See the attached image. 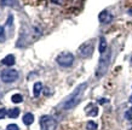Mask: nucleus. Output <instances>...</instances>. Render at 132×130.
Returning a JSON list of instances; mask_svg holds the SVG:
<instances>
[{
	"mask_svg": "<svg viewBox=\"0 0 132 130\" xmlns=\"http://www.w3.org/2000/svg\"><path fill=\"white\" fill-rule=\"evenodd\" d=\"M93 48H95V40H90V41H86L81 45L78 52H79V54L80 57L82 58H87L90 55H92L93 53Z\"/></svg>",
	"mask_w": 132,
	"mask_h": 130,
	"instance_id": "nucleus-3",
	"label": "nucleus"
},
{
	"mask_svg": "<svg viewBox=\"0 0 132 130\" xmlns=\"http://www.w3.org/2000/svg\"><path fill=\"white\" fill-rule=\"evenodd\" d=\"M15 62H16V59H15V55L9 54L7 57H5L4 59L1 60V64H4V65H7V66H10V65H13V64H15Z\"/></svg>",
	"mask_w": 132,
	"mask_h": 130,
	"instance_id": "nucleus-8",
	"label": "nucleus"
},
{
	"mask_svg": "<svg viewBox=\"0 0 132 130\" xmlns=\"http://www.w3.org/2000/svg\"><path fill=\"white\" fill-rule=\"evenodd\" d=\"M17 4H18L17 0H1L3 6H16Z\"/></svg>",
	"mask_w": 132,
	"mask_h": 130,
	"instance_id": "nucleus-14",
	"label": "nucleus"
},
{
	"mask_svg": "<svg viewBox=\"0 0 132 130\" xmlns=\"http://www.w3.org/2000/svg\"><path fill=\"white\" fill-rule=\"evenodd\" d=\"M6 130H20V128L16 125V124H9L6 126Z\"/></svg>",
	"mask_w": 132,
	"mask_h": 130,
	"instance_id": "nucleus-18",
	"label": "nucleus"
},
{
	"mask_svg": "<svg viewBox=\"0 0 132 130\" xmlns=\"http://www.w3.org/2000/svg\"><path fill=\"white\" fill-rule=\"evenodd\" d=\"M22 100H23V98H22L21 94H13L11 96V101L13 104H20V103H22Z\"/></svg>",
	"mask_w": 132,
	"mask_h": 130,
	"instance_id": "nucleus-15",
	"label": "nucleus"
},
{
	"mask_svg": "<svg viewBox=\"0 0 132 130\" xmlns=\"http://www.w3.org/2000/svg\"><path fill=\"white\" fill-rule=\"evenodd\" d=\"M131 63H132V57H131Z\"/></svg>",
	"mask_w": 132,
	"mask_h": 130,
	"instance_id": "nucleus-22",
	"label": "nucleus"
},
{
	"mask_svg": "<svg viewBox=\"0 0 132 130\" xmlns=\"http://www.w3.org/2000/svg\"><path fill=\"white\" fill-rule=\"evenodd\" d=\"M34 122V116L32 113H26L23 116V123L26 125H30Z\"/></svg>",
	"mask_w": 132,
	"mask_h": 130,
	"instance_id": "nucleus-12",
	"label": "nucleus"
},
{
	"mask_svg": "<svg viewBox=\"0 0 132 130\" xmlns=\"http://www.w3.org/2000/svg\"><path fill=\"white\" fill-rule=\"evenodd\" d=\"M56 62L60 64L61 66L63 67H68L70 66L74 62V55L69 52H64V53H61L58 57L56 58Z\"/></svg>",
	"mask_w": 132,
	"mask_h": 130,
	"instance_id": "nucleus-5",
	"label": "nucleus"
},
{
	"mask_svg": "<svg viewBox=\"0 0 132 130\" xmlns=\"http://www.w3.org/2000/svg\"><path fill=\"white\" fill-rule=\"evenodd\" d=\"M5 41V30H4V27L0 25V42H4Z\"/></svg>",
	"mask_w": 132,
	"mask_h": 130,
	"instance_id": "nucleus-17",
	"label": "nucleus"
},
{
	"mask_svg": "<svg viewBox=\"0 0 132 130\" xmlns=\"http://www.w3.org/2000/svg\"><path fill=\"white\" fill-rule=\"evenodd\" d=\"M110 55H112V52L110 51H108L107 53H103V54L101 55L100 62H98V67H97V71H96L97 78H101L108 71L109 64H110Z\"/></svg>",
	"mask_w": 132,
	"mask_h": 130,
	"instance_id": "nucleus-2",
	"label": "nucleus"
},
{
	"mask_svg": "<svg viewBox=\"0 0 132 130\" xmlns=\"http://www.w3.org/2000/svg\"><path fill=\"white\" fill-rule=\"evenodd\" d=\"M130 103L132 104V94H131V96H130Z\"/></svg>",
	"mask_w": 132,
	"mask_h": 130,
	"instance_id": "nucleus-21",
	"label": "nucleus"
},
{
	"mask_svg": "<svg viewBox=\"0 0 132 130\" xmlns=\"http://www.w3.org/2000/svg\"><path fill=\"white\" fill-rule=\"evenodd\" d=\"M7 114H9V117H10V118H17V117H18V114H20V108L15 107V108H12V110L9 111Z\"/></svg>",
	"mask_w": 132,
	"mask_h": 130,
	"instance_id": "nucleus-13",
	"label": "nucleus"
},
{
	"mask_svg": "<svg viewBox=\"0 0 132 130\" xmlns=\"http://www.w3.org/2000/svg\"><path fill=\"white\" fill-rule=\"evenodd\" d=\"M1 81L5 83H11V82H15L17 78H18V72L13 69H6V70L1 71Z\"/></svg>",
	"mask_w": 132,
	"mask_h": 130,
	"instance_id": "nucleus-6",
	"label": "nucleus"
},
{
	"mask_svg": "<svg viewBox=\"0 0 132 130\" xmlns=\"http://www.w3.org/2000/svg\"><path fill=\"white\" fill-rule=\"evenodd\" d=\"M41 91H43V83L41 82H36L34 84V88H33V93H34V96L38 98L39 95H40Z\"/></svg>",
	"mask_w": 132,
	"mask_h": 130,
	"instance_id": "nucleus-10",
	"label": "nucleus"
},
{
	"mask_svg": "<svg viewBox=\"0 0 132 130\" xmlns=\"http://www.w3.org/2000/svg\"><path fill=\"white\" fill-rule=\"evenodd\" d=\"M97 124L95 122H92V121H90V122H87V124H86V128H87L88 130H96L97 129Z\"/></svg>",
	"mask_w": 132,
	"mask_h": 130,
	"instance_id": "nucleus-16",
	"label": "nucleus"
},
{
	"mask_svg": "<svg viewBox=\"0 0 132 130\" xmlns=\"http://www.w3.org/2000/svg\"><path fill=\"white\" fill-rule=\"evenodd\" d=\"M85 111H86V113H87L88 116H91V117H96L97 114H98V107H96L93 104L87 105L86 108H85Z\"/></svg>",
	"mask_w": 132,
	"mask_h": 130,
	"instance_id": "nucleus-7",
	"label": "nucleus"
},
{
	"mask_svg": "<svg viewBox=\"0 0 132 130\" xmlns=\"http://www.w3.org/2000/svg\"><path fill=\"white\" fill-rule=\"evenodd\" d=\"M87 87V83H81L80 86H78L75 88V91L73 92L72 94L69 95L68 98L62 103V107L64 110H70L73 107H75L78 104L80 103L81 98H82V94H84L85 89Z\"/></svg>",
	"mask_w": 132,
	"mask_h": 130,
	"instance_id": "nucleus-1",
	"label": "nucleus"
},
{
	"mask_svg": "<svg viewBox=\"0 0 132 130\" xmlns=\"http://www.w3.org/2000/svg\"><path fill=\"white\" fill-rule=\"evenodd\" d=\"M6 112H7V111L5 110V108H0V119L5 118V116H6Z\"/></svg>",
	"mask_w": 132,
	"mask_h": 130,
	"instance_id": "nucleus-19",
	"label": "nucleus"
},
{
	"mask_svg": "<svg viewBox=\"0 0 132 130\" xmlns=\"http://www.w3.org/2000/svg\"><path fill=\"white\" fill-rule=\"evenodd\" d=\"M98 49H100L101 54H103L104 52H105V49H107V41H105V37H104V36H101V39H100V47H98Z\"/></svg>",
	"mask_w": 132,
	"mask_h": 130,
	"instance_id": "nucleus-11",
	"label": "nucleus"
},
{
	"mask_svg": "<svg viewBox=\"0 0 132 130\" xmlns=\"http://www.w3.org/2000/svg\"><path fill=\"white\" fill-rule=\"evenodd\" d=\"M40 128L41 130H56V119L51 117V116H43L40 118Z\"/></svg>",
	"mask_w": 132,
	"mask_h": 130,
	"instance_id": "nucleus-4",
	"label": "nucleus"
},
{
	"mask_svg": "<svg viewBox=\"0 0 132 130\" xmlns=\"http://www.w3.org/2000/svg\"><path fill=\"white\" fill-rule=\"evenodd\" d=\"M110 19H112V17H110V15L108 13L107 10H104V11H102L100 13V21L102 23H107V22H109Z\"/></svg>",
	"mask_w": 132,
	"mask_h": 130,
	"instance_id": "nucleus-9",
	"label": "nucleus"
},
{
	"mask_svg": "<svg viewBox=\"0 0 132 130\" xmlns=\"http://www.w3.org/2000/svg\"><path fill=\"white\" fill-rule=\"evenodd\" d=\"M125 116H126V118H128V119L132 118V107L127 111V112H126V114H125Z\"/></svg>",
	"mask_w": 132,
	"mask_h": 130,
	"instance_id": "nucleus-20",
	"label": "nucleus"
}]
</instances>
